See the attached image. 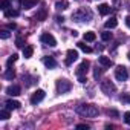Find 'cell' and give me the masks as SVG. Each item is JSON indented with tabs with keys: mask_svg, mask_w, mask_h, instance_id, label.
I'll return each mask as SVG.
<instances>
[{
	"mask_svg": "<svg viewBox=\"0 0 130 130\" xmlns=\"http://www.w3.org/2000/svg\"><path fill=\"white\" fill-rule=\"evenodd\" d=\"M77 113L81 116H86V118H95V116H98L100 110L93 104H80L77 107Z\"/></svg>",
	"mask_w": 130,
	"mask_h": 130,
	"instance_id": "obj_1",
	"label": "cell"
},
{
	"mask_svg": "<svg viewBox=\"0 0 130 130\" xmlns=\"http://www.w3.org/2000/svg\"><path fill=\"white\" fill-rule=\"evenodd\" d=\"M125 25L130 28V15H127V17H125Z\"/></svg>",
	"mask_w": 130,
	"mask_h": 130,
	"instance_id": "obj_35",
	"label": "cell"
},
{
	"mask_svg": "<svg viewBox=\"0 0 130 130\" xmlns=\"http://www.w3.org/2000/svg\"><path fill=\"white\" fill-rule=\"evenodd\" d=\"M101 90H103L106 95H112V93L116 90V86H115L110 80H104V81L101 83Z\"/></svg>",
	"mask_w": 130,
	"mask_h": 130,
	"instance_id": "obj_5",
	"label": "cell"
},
{
	"mask_svg": "<svg viewBox=\"0 0 130 130\" xmlns=\"http://www.w3.org/2000/svg\"><path fill=\"white\" fill-rule=\"evenodd\" d=\"M116 25H118V20H116L115 17H110V19L106 22V25H104V26H106L107 29H113V28H116Z\"/></svg>",
	"mask_w": 130,
	"mask_h": 130,
	"instance_id": "obj_15",
	"label": "cell"
},
{
	"mask_svg": "<svg viewBox=\"0 0 130 130\" xmlns=\"http://www.w3.org/2000/svg\"><path fill=\"white\" fill-rule=\"evenodd\" d=\"M15 46H17V47H25V41H23V38L19 37V38L15 40Z\"/></svg>",
	"mask_w": 130,
	"mask_h": 130,
	"instance_id": "obj_28",
	"label": "cell"
},
{
	"mask_svg": "<svg viewBox=\"0 0 130 130\" xmlns=\"http://www.w3.org/2000/svg\"><path fill=\"white\" fill-rule=\"evenodd\" d=\"M44 90H41V89H38V90H35L34 93H32V96H31V104H38L40 101H43L44 100Z\"/></svg>",
	"mask_w": 130,
	"mask_h": 130,
	"instance_id": "obj_7",
	"label": "cell"
},
{
	"mask_svg": "<svg viewBox=\"0 0 130 130\" xmlns=\"http://www.w3.org/2000/svg\"><path fill=\"white\" fill-rule=\"evenodd\" d=\"M100 64H101V66H104V68H110V66H113V61H112L109 57L101 55V57H100Z\"/></svg>",
	"mask_w": 130,
	"mask_h": 130,
	"instance_id": "obj_12",
	"label": "cell"
},
{
	"mask_svg": "<svg viewBox=\"0 0 130 130\" xmlns=\"http://www.w3.org/2000/svg\"><path fill=\"white\" fill-rule=\"evenodd\" d=\"M101 38H103L104 41H109V40L112 38V32H107V31L103 32V34H101Z\"/></svg>",
	"mask_w": 130,
	"mask_h": 130,
	"instance_id": "obj_26",
	"label": "cell"
},
{
	"mask_svg": "<svg viewBox=\"0 0 130 130\" xmlns=\"http://www.w3.org/2000/svg\"><path fill=\"white\" fill-rule=\"evenodd\" d=\"M115 78L118 81H125L128 78V72H127V68L125 66H118L115 69Z\"/></svg>",
	"mask_w": 130,
	"mask_h": 130,
	"instance_id": "obj_4",
	"label": "cell"
},
{
	"mask_svg": "<svg viewBox=\"0 0 130 130\" xmlns=\"http://www.w3.org/2000/svg\"><path fill=\"white\" fill-rule=\"evenodd\" d=\"M35 19H37L38 22L44 20V19H46V9H44V8H41V9H40V12H37V14H35Z\"/></svg>",
	"mask_w": 130,
	"mask_h": 130,
	"instance_id": "obj_18",
	"label": "cell"
},
{
	"mask_svg": "<svg viewBox=\"0 0 130 130\" xmlns=\"http://www.w3.org/2000/svg\"><path fill=\"white\" fill-rule=\"evenodd\" d=\"M35 3H37V0H22V5H23L25 9H31V8H34Z\"/></svg>",
	"mask_w": 130,
	"mask_h": 130,
	"instance_id": "obj_16",
	"label": "cell"
},
{
	"mask_svg": "<svg viewBox=\"0 0 130 130\" xmlns=\"http://www.w3.org/2000/svg\"><path fill=\"white\" fill-rule=\"evenodd\" d=\"M95 38H96L95 32H86V34H84V40H86V41H93Z\"/></svg>",
	"mask_w": 130,
	"mask_h": 130,
	"instance_id": "obj_21",
	"label": "cell"
},
{
	"mask_svg": "<svg viewBox=\"0 0 130 130\" xmlns=\"http://www.w3.org/2000/svg\"><path fill=\"white\" fill-rule=\"evenodd\" d=\"M55 6H57V9H66L68 8V3L66 2H57Z\"/></svg>",
	"mask_w": 130,
	"mask_h": 130,
	"instance_id": "obj_27",
	"label": "cell"
},
{
	"mask_svg": "<svg viewBox=\"0 0 130 130\" xmlns=\"http://www.w3.org/2000/svg\"><path fill=\"white\" fill-rule=\"evenodd\" d=\"M101 74H103V69H100V68L96 66V68H95V71H93V77H95V78H98Z\"/></svg>",
	"mask_w": 130,
	"mask_h": 130,
	"instance_id": "obj_29",
	"label": "cell"
},
{
	"mask_svg": "<svg viewBox=\"0 0 130 130\" xmlns=\"http://www.w3.org/2000/svg\"><path fill=\"white\" fill-rule=\"evenodd\" d=\"M19 15V11H15V9H5V17H17Z\"/></svg>",
	"mask_w": 130,
	"mask_h": 130,
	"instance_id": "obj_19",
	"label": "cell"
},
{
	"mask_svg": "<svg viewBox=\"0 0 130 130\" xmlns=\"http://www.w3.org/2000/svg\"><path fill=\"white\" fill-rule=\"evenodd\" d=\"M55 87H57V92H58V93H66V92H69V90L72 89V84H71V81H68V80H58Z\"/></svg>",
	"mask_w": 130,
	"mask_h": 130,
	"instance_id": "obj_3",
	"label": "cell"
},
{
	"mask_svg": "<svg viewBox=\"0 0 130 130\" xmlns=\"http://www.w3.org/2000/svg\"><path fill=\"white\" fill-rule=\"evenodd\" d=\"M77 58H78V52H77L75 49H69V51H68L66 61H64V63H66V66H71V64H72Z\"/></svg>",
	"mask_w": 130,
	"mask_h": 130,
	"instance_id": "obj_9",
	"label": "cell"
},
{
	"mask_svg": "<svg viewBox=\"0 0 130 130\" xmlns=\"http://www.w3.org/2000/svg\"><path fill=\"white\" fill-rule=\"evenodd\" d=\"M98 11H100V14H101V15H107V14H110L112 8H110L107 3H103V5H100V6H98Z\"/></svg>",
	"mask_w": 130,
	"mask_h": 130,
	"instance_id": "obj_13",
	"label": "cell"
},
{
	"mask_svg": "<svg viewBox=\"0 0 130 130\" xmlns=\"http://www.w3.org/2000/svg\"><path fill=\"white\" fill-rule=\"evenodd\" d=\"M19 107H20V103H19V101H15V100H8V101H6V109L15 110V109H19Z\"/></svg>",
	"mask_w": 130,
	"mask_h": 130,
	"instance_id": "obj_14",
	"label": "cell"
},
{
	"mask_svg": "<svg viewBox=\"0 0 130 130\" xmlns=\"http://www.w3.org/2000/svg\"><path fill=\"white\" fill-rule=\"evenodd\" d=\"M89 66H90V63H89L87 60L81 61L80 66H78V69H77V75H78V77H84V75L87 74V71H89Z\"/></svg>",
	"mask_w": 130,
	"mask_h": 130,
	"instance_id": "obj_8",
	"label": "cell"
},
{
	"mask_svg": "<svg viewBox=\"0 0 130 130\" xmlns=\"http://www.w3.org/2000/svg\"><path fill=\"white\" fill-rule=\"evenodd\" d=\"M107 115H112V116H118V112H116V110H107Z\"/></svg>",
	"mask_w": 130,
	"mask_h": 130,
	"instance_id": "obj_33",
	"label": "cell"
},
{
	"mask_svg": "<svg viewBox=\"0 0 130 130\" xmlns=\"http://www.w3.org/2000/svg\"><path fill=\"white\" fill-rule=\"evenodd\" d=\"M0 5H2V9H8L9 8V0H2Z\"/></svg>",
	"mask_w": 130,
	"mask_h": 130,
	"instance_id": "obj_31",
	"label": "cell"
},
{
	"mask_svg": "<svg viewBox=\"0 0 130 130\" xmlns=\"http://www.w3.org/2000/svg\"><path fill=\"white\" fill-rule=\"evenodd\" d=\"M32 54H34L32 46H25V47H23V57H25V58H31Z\"/></svg>",
	"mask_w": 130,
	"mask_h": 130,
	"instance_id": "obj_17",
	"label": "cell"
},
{
	"mask_svg": "<svg viewBox=\"0 0 130 130\" xmlns=\"http://www.w3.org/2000/svg\"><path fill=\"white\" fill-rule=\"evenodd\" d=\"M17 58H19V55H17V54H12V55L8 58V61H6V66H8V68H11V66H12V63H15V61H17Z\"/></svg>",
	"mask_w": 130,
	"mask_h": 130,
	"instance_id": "obj_20",
	"label": "cell"
},
{
	"mask_svg": "<svg viewBox=\"0 0 130 130\" xmlns=\"http://www.w3.org/2000/svg\"><path fill=\"white\" fill-rule=\"evenodd\" d=\"M9 35H11V34H9V31H8V29H2V31H0V37H2L3 40L9 38Z\"/></svg>",
	"mask_w": 130,
	"mask_h": 130,
	"instance_id": "obj_25",
	"label": "cell"
},
{
	"mask_svg": "<svg viewBox=\"0 0 130 130\" xmlns=\"http://www.w3.org/2000/svg\"><path fill=\"white\" fill-rule=\"evenodd\" d=\"M43 64H44L47 69H54V68L57 66V61H55L52 57H44V58H43Z\"/></svg>",
	"mask_w": 130,
	"mask_h": 130,
	"instance_id": "obj_10",
	"label": "cell"
},
{
	"mask_svg": "<svg viewBox=\"0 0 130 130\" xmlns=\"http://www.w3.org/2000/svg\"><path fill=\"white\" fill-rule=\"evenodd\" d=\"M6 93L8 95H11V96H17V95H20V86H9L8 89H6Z\"/></svg>",
	"mask_w": 130,
	"mask_h": 130,
	"instance_id": "obj_11",
	"label": "cell"
},
{
	"mask_svg": "<svg viewBox=\"0 0 130 130\" xmlns=\"http://www.w3.org/2000/svg\"><path fill=\"white\" fill-rule=\"evenodd\" d=\"M78 47H80V49H81L83 52H87V54H90V52H92V49H90V47H89L87 44H84L83 41H80V43H78Z\"/></svg>",
	"mask_w": 130,
	"mask_h": 130,
	"instance_id": "obj_22",
	"label": "cell"
},
{
	"mask_svg": "<svg viewBox=\"0 0 130 130\" xmlns=\"http://www.w3.org/2000/svg\"><path fill=\"white\" fill-rule=\"evenodd\" d=\"M57 22H58V23H63V22H64V19H63V17H57Z\"/></svg>",
	"mask_w": 130,
	"mask_h": 130,
	"instance_id": "obj_38",
	"label": "cell"
},
{
	"mask_svg": "<svg viewBox=\"0 0 130 130\" xmlns=\"http://www.w3.org/2000/svg\"><path fill=\"white\" fill-rule=\"evenodd\" d=\"M86 81H87V80H86V77H80V83H83V84H84Z\"/></svg>",
	"mask_w": 130,
	"mask_h": 130,
	"instance_id": "obj_37",
	"label": "cell"
},
{
	"mask_svg": "<svg viewBox=\"0 0 130 130\" xmlns=\"http://www.w3.org/2000/svg\"><path fill=\"white\" fill-rule=\"evenodd\" d=\"M40 40H41V43H44V44H47V46H51V47L57 46V40H55V37H54L52 34H49V32L41 34Z\"/></svg>",
	"mask_w": 130,
	"mask_h": 130,
	"instance_id": "obj_6",
	"label": "cell"
},
{
	"mask_svg": "<svg viewBox=\"0 0 130 130\" xmlns=\"http://www.w3.org/2000/svg\"><path fill=\"white\" fill-rule=\"evenodd\" d=\"M8 29H15V23H9L8 25Z\"/></svg>",
	"mask_w": 130,
	"mask_h": 130,
	"instance_id": "obj_36",
	"label": "cell"
},
{
	"mask_svg": "<svg viewBox=\"0 0 130 130\" xmlns=\"http://www.w3.org/2000/svg\"><path fill=\"white\" fill-rule=\"evenodd\" d=\"M124 121H125V124L130 125V112H125L124 113Z\"/></svg>",
	"mask_w": 130,
	"mask_h": 130,
	"instance_id": "obj_32",
	"label": "cell"
},
{
	"mask_svg": "<svg viewBox=\"0 0 130 130\" xmlns=\"http://www.w3.org/2000/svg\"><path fill=\"white\" fill-rule=\"evenodd\" d=\"M121 101H124V103H130V93H122Z\"/></svg>",
	"mask_w": 130,
	"mask_h": 130,
	"instance_id": "obj_30",
	"label": "cell"
},
{
	"mask_svg": "<svg viewBox=\"0 0 130 130\" xmlns=\"http://www.w3.org/2000/svg\"><path fill=\"white\" fill-rule=\"evenodd\" d=\"M14 77H15V72H14V71H12V69L9 68V69H8V71L5 72V78H6V80H12Z\"/></svg>",
	"mask_w": 130,
	"mask_h": 130,
	"instance_id": "obj_24",
	"label": "cell"
},
{
	"mask_svg": "<svg viewBox=\"0 0 130 130\" xmlns=\"http://www.w3.org/2000/svg\"><path fill=\"white\" fill-rule=\"evenodd\" d=\"M72 19H74L75 22H90L92 12H90L89 9H86V8H81V9H78L77 12L72 14Z\"/></svg>",
	"mask_w": 130,
	"mask_h": 130,
	"instance_id": "obj_2",
	"label": "cell"
},
{
	"mask_svg": "<svg viewBox=\"0 0 130 130\" xmlns=\"http://www.w3.org/2000/svg\"><path fill=\"white\" fill-rule=\"evenodd\" d=\"M128 60H130V52H128Z\"/></svg>",
	"mask_w": 130,
	"mask_h": 130,
	"instance_id": "obj_39",
	"label": "cell"
},
{
	"mask_svg": "<svg viewBox=\"0 0 130 130\" xmlns=\"http://www.w3.org/2000/svg\"><path fill=\"white\" fill-rule=\"evenodd\" d=\"M77 128H86V130H87V128H89V125H86V124H78V125H77Z\"/></svg>",
	"mask_w": 130,
	"mask_h": 130,
	"instance_id": "obj_34",
	"label": "cell"
},
{
	"mask_svg": "<svg viewBox=\"0 0 130 130\" xmlns=\"http://www.w3.org/2000/svg\"><path fill=\"white\" fill-rule=\"evenodd\" d=\"M8 118H9V109L0 110V119H8Z\"/></svg>",
	"mask_w": 130,
	"mask_h": 130,
	"instance_id": "obj_23",
	"label": "cell"
}]
</instances>
